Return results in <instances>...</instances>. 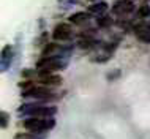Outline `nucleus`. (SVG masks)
<instances>
[{
	"label": "nucleus",
	"instance_id": "f257e3e1",
	"mask_svg": "<svg viewBox=\"0 0 150 139\" xmlns=\"http://www.w3.org/2000/svg\"><path fill=\"white\" fill-rule=\"evenodd\" d=\"M19 114L22 116H29V117H40V118H52L57 114V108L55 106H46V104H33V103H27L22 104L18 109Z\"/></svg>",
	"mask_w": 150,
	"mask_h": 139
},
{
	"label": "nucleus",
	"instance_id": "f03ea898",
	"mask_svg": "<svg viewBox=\"0 0 150 139\" xmlns=\"http://www.w3.org/2000/svg\"><path fill=\"white\" fill-rule=\"evenodd\" d=\"M55 122L54 118H40V117H27L24 120V128H27V131L41 134L44 131H49L54 128Z\"/></svg>",
	"mask_w": 150,
	"mask_h": 139
},
{
	"label": "nucleus",
	"instance_id": "7ed1b4c3",
	"mask_svg": "<svg viewBox=\"0 0 150 139\" xmlns=\"http://www.w3.org/2000/svg\"><path fill=\"white\" fill-rule=\"evenodd\" d=\"M67 65L68 60L63 59V57H43L36 63V70H38V73H54L65 70Z\"/></svg>",
	"mask_w": 150,
	"mask_h": 139
},
{
	"label": "nucleus",
	"instance_id": "20e7f679",
	"mask_svg": "<svg viewBox=\"0 0 150 139\" xmlns=\"http://www.w3.org/2000/svg\"><path fill=\"white\" fill-rule=\"evenodd\" d=\"M22 96L25 98H33V100H38V101H51V100H55L57 95H55L52 90H49L47 87L44 85H40V87H30L27 90L22 92Z\"/></svg>",
	"mask_w": 150,
	"mask_h": 139
},
{
	"label": "nucleus",
	"instance_id": "39448f33",
	"mask_svg": "<svg viewBox=\"0 0 150 139\" xmlns=\"http://www.w3.org/2000/svg\"><path fill=\"white\" fill-rule=\"evenodd\" d=\"M134 11V3L133 0H119L112 6V13L117 16H128Z\"/></svg>",
	"mask_w": 150,
	"mask_h": 139
},
{
	"label": "nucleus",
	"instance_id": "423d86ee",
	"mask_svg": "<svg viewBox=\"0 0 150 139\" xmlns=\"http://www.w3.org/2000/svg\"><path fill=\"white\" fill-rule=\"evenodd\" d=\"M71 35H73V30L70 24H59V26H55L54 32H52V36L57 41H67V40L71 38Z\"/></svg>",
	"mask_w": 150,
	"mask_h": 139
},
{
	"label": "nucleus",
	"instance_id": "0eeeda50",
	"mask_svg": "<svg viewBox=\"0 0 150 139\" xmlns=\"http://www.w3.org/2000/svg\"><path fill=\"white\" fill-rule=\"evenodd\" d=\"M134 33L142 43H150V22H137L134 26Z\"/></svg>",
	"mask_w": 150,
	"mask_h": 139
},
{
	"label": "nucleus",
	"instance_id": "6e6552de",
	"mask_svg": "<svg viewBox=\"0 0 150 139\" xmlns=\"http://www.w3.org/2000/svg\"><path fill=\"white\" fill-rule=\"evenodd\" d=\"M38 82L40 84H43V85H59V84H62V77L57 76V74H54V73H40L38 74Z\"/></svg>",
	"mask_w": 150,
	"mask_h": 139
},
{
	"label": "nucleus",
	"instance_id": "1a4fd4ad",
	"mask_svg": "<svg viewBox=\"0 0 150 139\" xmlns=\"http://www.w3.org/2000/svg\"><path fill=\"white\" fill-rule=\"evenodd\" d=\"M63 52H68V49L57 46V44H47L43 51V55L44 57H62Z\"/></svg>",
	"mask_w": 150,
	"mask_h": 139
},
{
	"label": "nucleus",
	"instance_id": "9d476101",
	"mask_svg": "<svg viewBox=\"0 0 150 139\" xmlns=\"http://www.w3.org/2000/svg\"><path fill=\"white\" fill-rule=\"evenodd\" d=\"M88 21H90V13H86V11H79V13H74V14L70 16V22L78 24V26L86 24Z\"/></svg>",
	"mask_w": 150,
	"mask_h": 139
},
{
	"label": "nucleus",
	"instance_id": "9b49d317",
	"mask_svg": "<svg viewBox=\"0 0 150 139\" xmlns=\"http://www.w3.org/2000/svg\"><path fill=\"white\" fill-rule=\"evenodd\" d=\"M88 10H90L92 14L101 16V14H104L109 10V6H108V3H104V2H96V3H93V5L88 6Z\"/></svg>",
	"mask_w": 150,
	"mask_h": 139
},
{
	"label": "nucleus",
	"instance_id": "f8f14e48",
	"mask_svg": "<svg viewBox=\"0 0 150 139\" xmlns=\"http://www.w3.org/2000/svg\"><path fill=\"white\" fill-rule=\"evenodd\" d=\"M137 16L141 19H145V18H150V6L149 5H142L137 10Z\"/></svg>",
	"mask_w": 150,
	"mask_h": 139
},
{
	"label": "nucleus",
	"instance_id": "ddd939ff",
	"mask_svg": "<svg viewBox=\"0 0 150 139\" xmlns=\"http://www.w3.org/2000/svg\"><path fill=\"white\" fill-rule=\"evenodd\" d=\"M14 139H40V134H35V133H18L14 136Z\"/></svg>",
	"mask_w": 150,
	"mask_h": 139
},
{
	"label": "nucleus",
	"instance_id": "4468645a",
	"mask_svg": "<svg viewBox=\"0 0 150 139\" xmlns=\"http://www.w3.org/2000/svg\"><path fill=\"white\" fill-rule=\"evenodd\" d=\"M8 122H10V116L5 111H0V128H6Z\"/></svg>",
	"mask_w": 150,
	"mask_h": 139
},
{
	"label": "nucleus",
	"instance_id": "2eb2a0df",
	"mask_svg": "<svg viewBox=\"0 0 150 139\" xmlns=\"http://www.w3.org/2000/svg\"><path fill=\"white\" fill-rule=\"evenodd\" d=\"M10 63H11L10 59H6V57L0 55V73H2V71H6V70L10 68Z\"/></svg>",
	"mask_w": 150,
	"mask_h": 139
},
{
	"label": "nucleus",
	"instance_id": "dca6fc26",
	"mask_svg": "<svg viewBox=\"0 0 150 139\" xmlns=\"http://www.w3.org/2000/svg\"><path fill=\"white\" fill-rule=\"evenodd\" d=\"M0 55H3V57H6V59L11 60V57H13V48H11V46H5Z\"/></svg>",
	"mask_w": 150,
	"mask_h": 139
},
{
	"label": "nucleus",
	"instance_id": "f3484780",
	"mask_svg": "<svg viewBox=\"0 0 150 139\" xmlns=\"http://www.w3.org/2000/svg\"><path fill=\"white\" fill-rule=\"evenodd\" d=\"M112 24V19L111 18H100L98 19V26L100 27H109Z\"/></svg>",
	"mask_w": 150,
	"mask_h": 139
},
{
	"label": "nucleus",
	"instance_id": "a211bd4d",
	"mask_svg": "<svg viewBox=\"0 0 150 139\" xmlns=\"http://www.w3.org/2000/svg\"><path fill=\"white\" fill-rule=\"evenodd\" d=\"M59 2L63 5H73V3H78V0H59Z\"/></svg>",
	"mask_w": 150,
	"mask_h": 139
}]
</instances>
